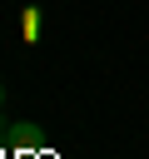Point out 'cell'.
Masks as SVG:
<instances>
[{
    "instance_id": "cell-1",
    "label": "cell",
    "mask_w": 149,
    "mask_h": 159,
    "mask_svg": "<svg viewBox=\"0 0 149 159\" xmlns=\"http://www.w3.org/2000/svg\"><path fill=\"white\" fill-rule=\"evenodd\" d=\"M15 149H25V154H35V149H45V139H40V129H35V124H15Z\"/></svg>"
},
{
    "instance_id": "cell-2",
    "label": "cell",
    "mask_w": 149,
    "mask_h": 159,
    "mask_svg": "<svg viewBox=\"0 0 149 159\" xmlns=\"http://www.w3.org/2000/svg\"><path fill=\"white\" fill-rule=\"evenodd\" d=\"M20 30H25L30 40H35V35H40V10H25V20H20Z\"/></svg>"
},
{
    "instance_id": "cell-3",
    "label": "cell",
    "mask_w": 149,
    "mask_h": 159,
    "mask_svg": "<svg viewBox=\"0 0 149 159\" xmlns=\"http://www.w3.org/2000/svg\"><path fill=\"white\" fill-rule=\"evenodd\" d=\"M0 104H5V80H0Z\"/></svg>"
},
{
    "instance_id": "cell-4",
    "label": "cell",
    "mask_w": 149,
    "mask_h": 159,
    "mask_svg": "<svg viewBox=\"0 0 149 159\" xmlns=\"http://www.w3.org/2000/svg\"><path fill=\"white\" fill-rule=\"evenodd\" d=\"M0 154H5V139H0Z\"/></svg>"
}]
</instances>
